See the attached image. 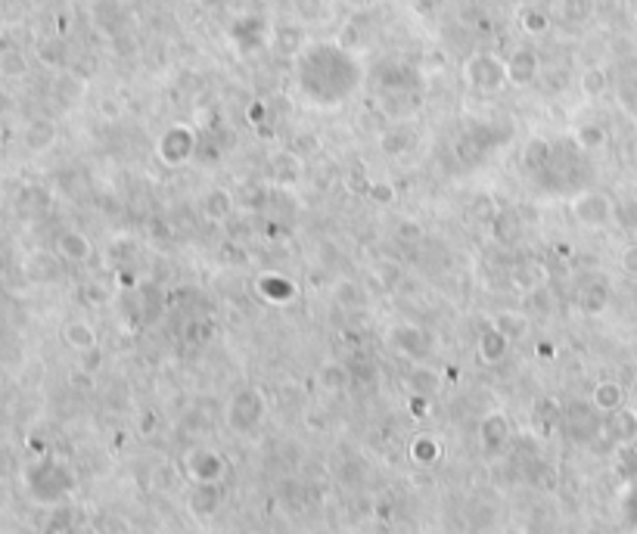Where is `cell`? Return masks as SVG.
<instances>
[{
    "label": "cell",
    "mask_w": 637,
    "mask_h": 534,
    "mask_svg": "<svg viewBox=\"0 0 637 534\" xmlns=\"http://www.w3.org/2000/svg\"><path fill=\"white\" fill-rule=\"evenodd\" d=\"M60 252L69 255V259H87V252H91V249H87V240H85V236L66 234V236L60 240Z\"/></svg>",
    "instance_id": "cell-1"
},
{
    "label": "cell",
    "mask_w": 637,
    "mask_h": 534,
    "mask_svg": "<svg viewBox=\"0 0 637 534\" xmlns=\"http://www.w3.org/2000/svg\"><path fill=\"white\" fill-rule=\"evenodd\" d=\"M66 339L75 345V349H87L91 345V330L87 326H81V324H72V326H66Z\"/></svg>",
    "instance_id": "cell-2"
},
{
    "label": "cell",
    "mask_w": 637,
    "mask_h": 534,
    "mask_svg": "<svg viewBox=\"0 0 637 534\" xmlns=\"http://www.w3.org/2000/svg\"><path fill=\"white\" fill-rule=\"evenodd\" d=\"M542 25H547V19H538V16H529V29H542Z\"/></svg>",
    "instance_id": "cell-3"
}]
</instances>
